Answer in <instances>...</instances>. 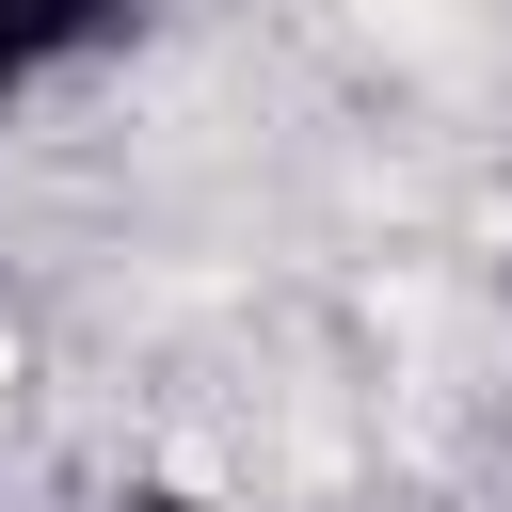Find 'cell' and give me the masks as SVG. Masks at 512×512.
I'll return each mask as SVG.
<instances>
[{
	"label": "cell",
	"instance_id": "cell-1",
	"mask_svg": "<svg viewBox=\"0 0 512 512\" xmlns=\"http://www.w3.org/2000/svg\"><path fill=\"white\" fill-rule=\"evenodd\" d=\"M128 0H0V112H32V80H64Z\"/></svg>",
	"mask_w": 512,
	"mask_h": 512
},
{
	"label": "cell",
	"instance_id": "cell-2",
	"mask_svg": "<svg viewBox=\"0 0 512 512\" xmlns=\"http://www.w3.org/2000/svg\"><path fill=\"white\" fill-rule=\"evenodd\" d=\"M128 512H256V496H192V480H144Z\"/></svg>",
	"mask_w": 512,
	"mask_h": 512
}]
</instances>
